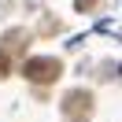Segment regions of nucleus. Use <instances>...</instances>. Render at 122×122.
Here are the masks:
<instances>
[{
  "label": "nucleus",
  "mask_w": 122,
  "mask_h": 122,
  "mask_svg": "<svg viewBox=\"0 0 122 122\" xmlns=\"http://www.w3.org/2000/svg\"><path fill=\"white\" fill-rule=\"evenodd\" d=\"M8 70H11V59H8V52H0V78H8Z\"/></svg>",
  "instance_id": "3"
},
{
  "label": "nucleus",
  "mask_w": 122,
  "mask_h": 122,
  "mask_svg": "<svg viewBox=\"0 0 122 122\" xmlns=\"http://www.w3.org/2000/svg\"><path fill=\"white\" fill-rule=\"evenodd\" d=\"M92 4H96V0H78V8H81V11H85V8H92Z\"/></svg>",
  "instance_id": "4"
},
{
  "label": "nucleus",
  "mask_w": 122,
  "mask_h": 122,
  "mask_svg": "<svg viewBox=\"0 0 122 122\" xmlns=\"http://www.w3.org/2000/svg\"><path fill=\"white\" fill-rule=\"evenodd\" d=\"M89 107H92V96H89V92H67V100H63V111H89Z\"/></svg>",
  "instance_id": "2"
},
{
  "label": "nucleus",
  "mask_w": 122,
  "mask_h": 122,
  "mask_svg": "<svg viewBox=\"0 0 122 122\" xmlns=\"http://www.w3.org/2000/svg\"><path fill=\"white\" fill-rule=\"evenodd\" d=\"M22 74L30 78V81H37V85H48V81H56V78L63 74V63L52 59V56H33V59L22 63Z\"/></svg>",
  "instance_id": "1"
}]
</instances>
